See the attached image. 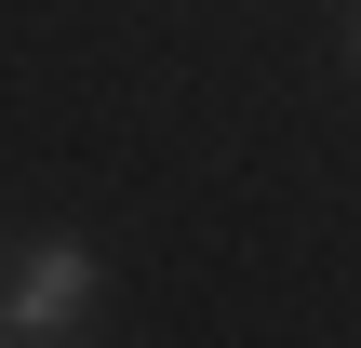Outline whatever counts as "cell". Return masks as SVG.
Segmentation results:
<instances>
[{
    "mask_svg": "<svg viewBox=\"0 0 361 348\" xmlns=\"http://www.w3.org/2000/svg\"><path fill=\"white\" fill-rule=\"evenodd\" d=\"M80 308H94V255H80V241H40V255L13 268V335H67Z\"/></svg>",
    "mask_w": 361,
    "mask_h": 348,
    "instance_id": "obj_1",
    "label": "cell"
},
{
    "mask_svg": "<svg viewBox=\"0 0 361 348\" xmlns=\"http://www.w3.org/2000/svg\"><path fill=\"white\" fill-rule=\"evenodd\" d=\"M348 40H361V27H348Z\"/></svg>",
    "mask_w": 361,
    "mask_h": 348,
    "instance_id": "obj_2",
    "label": "cell"
}]
</instances>
